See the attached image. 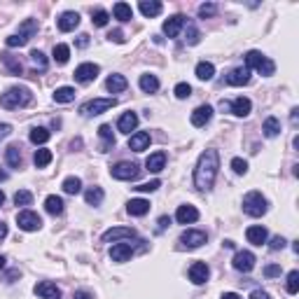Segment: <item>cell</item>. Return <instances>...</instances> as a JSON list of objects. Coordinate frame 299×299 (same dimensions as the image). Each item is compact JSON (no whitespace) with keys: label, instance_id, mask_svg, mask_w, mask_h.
I'll list each match as a JSON object with an SVG mask.
<instances>
[{"label":"cell","instance_id":"obj_1","mask_svg":"<svg viewBox=\"0 0 299 299\" xmlns=\"http://www.w3.org/2000/svg\"><path fill=\"white\" fill-rule=\"evenodd\" d=\"M218 168H220V155L218 150H206L201 152L199 161L194 168V187L199 192H208L215 185L218 178Z\"/></svg>","mask_w":299,"mask_h":299},{"label":"cell","instance_id":"obj_2","mask_svg":"<svg viewBox=\"0 0 299 299\" xmlns=\"http://www.w3.org/2000/svg\"><path fill=\"white\" fill-rule=\"evenodd\" d=\"M31 101H33V94L28 86H10L5 94H0V105L7 110L26 108Z\"/></svg>","mask_w":299,"mask_h":299},{"label":"cell","instance_id":"obj_3","mask_svg":"<svg viewBox=\"0 0 299 299\" xmlns=\"http://www.w3.org/2000/svg\"><path fill=\"white\" fill-rule=\"evenodd\" d=\"M246 68L255 70V73H259V75H264V77L276 73V64H274L266 54L257 52V49H250V52L246 54Z\"/></svg>","mask_w":299,"mask_h":299},{"label":"cell","instance_id":"obj_4","mask_svg":"<svg viewBox=\"0 0 299 299\" xmlns=\"http://www.w3.org/2000/svg\"><path fill=\"white\" fill-rule=\"evenodd\" d=\"M266 208H269V201H266V196L262 192H248L243 196V213L250 215V218H262L266 213Z\"/></svg>","mask_w":299,"mask_h":299},{"label":"cell","instance_id":"obj_5","mask_svg":"<svg viewBox=\"0 0 299 299\" xmlns=\"http://www.w3.org/2000/svg\"><path fill=\"white\" fill-rule=\"evenodd\" d=\"M35 33H38V21H35V19H26V21L19 26L17 33L7 38V47H10V49H14V47H23Z\"/></svg>","mask_w":299,"mask_h":299},{"label":"cell","instance_id":"obj_6","mask_svg":"<svg viewBox=\"0 0 299 299\" xmlns=\"http://www.w3.org/2000/svg\"><path fill=\"white\" fill-rule=\"evenodd\" d=\"M117 101L115 98H94V101H86V103H82L80 112L86 117H94V115H101V112H105V110L115 108Z\"/></svg>","mask_w":299,"mask_h":299},{"label":"cell","instance_id":"obj_7","mask_svg":"<svg viewBox=\"0 0 299 299\" xmlns=\"http://www.w3.org/2000/svg\"><path fill=\"white\" fill-rule=\"evenodd\" d=\"M138 173H140V168L136 161H119V164H115V166L110 168V175L115 180H136Z\"/></svg>","mask_w":299,"mask_h":299},{"label":"cell","instance_id":"obj_8","mask_svg":"<svg viewBox=\"0 0 299 299\" xmlns=\"http://www.w3.org/2000/svg\"><path fill=\"white\" fill-rule=\"evenodd\" d=\"M98 73H101V66L86 61V64H80L75 68V80L80 82V84H89V82H94L98 77Z\"/></svg>","mask_w":299,"mask_h":299},{"label":"cell","instance_id":"obj_9","mask_svg":"<svg viewBox=\"0 0 299 299\" xmlns=\"http://www.w3.org/2000/svg\"><path fill=\"white\" fill-rule=\"evenodd\" d=\"M17 224H19V229H23V231H38L42 227V220L33 211H21L17 215Z\"/></svg>","mask_w":299,"mask_h":299},{"label":"cell","instance_id":"obj_10","mask_svg":"<svg viewBox=\"0 0 299 299\" xmlns=\"http://www.w3.org/2000/svg\"><path fill=\"white\" fill-rule=\"evenodd\" d=\"M206 231H199V229H187L183 236H180V243H183V248H187V250H194V248H201L203 243H206Z\"/></svg>","mask_w":299,"mask_h":299},{"label":"cell","instance_id":"obj_11","mask_svg":"<svg viewBox=\"0 0 299 299\" xmlns=\"http://www.w3.org/2000/svg\"><path fill=\"white\" fill-rule=\"evenodd\" d=\"M103 243H117V241H124V238H136V229H131V227H112V229H108L103 236Z\"/></svg>","mask_w":299,"mask_h":299},{"label":"cell","instance_id":"obj_12","mask_svg":"<svg viewBox=\"0 0 299 299\" xmlns=\"http://www.w3.org/2000/svg\"><path fill=\"white\" fill-rule=\"evenodd\" d=\"M222 108L231 110L236 117H248L250 115V110H253V103H250V98L238 96V98H234L231 103H222Z\"/></svg>","mask_w":299,"mask_h":299},{"label":"cell","instance_id":"obj_13","mask_svg":"<svg viewBox=\"0 0 299 299\" xmlns=\"http://www.w3.org/2000/svg\"><path fill=\"white\" fill-rule=\"evenodd\" d=\"M250 75H253V70H250V68H246V66H238V68H234L229 75H227V84H231V86L250 84Z\"/></svg>","mask_w":299,"mask_h":299},{"label":"cell","instance_id":"obj_14","mask_svg":"<svg viewBox=\"0 0 299 299\" xmlns=\"http://www.w3.org/2000/svg\"><path fill=\"white\" fill-rule=\"evenodd\" d=\"M234 269L243 271V274L253 271L255 269V255L250 253V250H241V253H236L234 255Z\"/></svg>","mask_w":299,"mask_h":299},{"label":"cell","instance_id":"obj_15","mask_svg":"<svg viewBox=\"0 0 299 299\" xmlns=\"http://www.w3.org/2000/svg\"><path fill=\"white\" fill-rule=\"evenodd\" d=\"M33 292L38 294L40 299H61V290L56 288V283L52 281H42L33 288Z\"/></svg>","mask_w":299,"mask_h":299},{"label":"cell","instance_id":"obj_16","mask_svg":"<svg viewBox=\"0 0 299 299\" xmlns=\"http://www.w3.org/2000/svg\"><path fill=\"white\" fill-rule=\"evenodd\" d=\"M56 26L61 33H70V31H75L80 26V14H77V12H64V14L56 19Z\"/></svg>","mask_w":299,"mask_h":299},{"label":"cell","instance_id":"obj_17","mask_svg":"<svg viewBox=\"0 0 299 299\" xmlns=\"http://www.w3.org/2000/svg\"><path fill=\"white\" fill-rule=\"evenodd\" d=\"M208 276H211V269H208L206 262H194V264L190 266V281L194 283V285H203V283L208 281Z\"/></svg>","mask_w":299,"mask_h":299},{"label":"cell","instance_id":"obj_18","mask_svg":"<svg viewBox=\"0 0 299 299\" xmlns=\"http://www.w3.org/2000/svg\"><path fill=\"white\" fill-rule=\"evenodd\" d=\"M192 124H194L196 129H201V127H206L208 122L213 119V108H211V105H199V108L194 110V112H192Z\"/></svg>","mask_w":299,"mask_h":299},{"label":"cell","instance_id":"obj_19","mask_svg":"<svg viewBox=\"0 0 299 299\" xmlns=\"http://www.w3.org/2000/svg\"><path fill=\"white\" fill-rule=\"evenodd\" d=\"M175 220H178L180 224H194L196 220H199V211H196V206H190V203L178 206V211H175Z\"/></svg>","mask_w":299,"mask_h":299},{"label":"cell","instance_id":"obj_20","mask_svg":"<svg viewBox=\"0 0 299 299\" xmlns=\"http://www.w3.org/2000/svg\"><path fill=\"white\" fill-rule=\"evenodd\" d=\"M246 238H248V243H253V246H262V243H266V238H269V231H266L262 224H253V227H248Z\"/></svg>","mask_w":299,"mask_h":299},{"label":"cell","instance_id":"obj_21","mask_svg":"<svg viewBox=\"0 0 299 299\" xmlns=\"http://www.w3.org/2000/svg\"><path fill=\"white\" fill-rule=\"evenodd\" d=\"M133 255V248L129 246V243H115V246L110 248V257H112V262H129Z\"/></svg>","mask_w":299,"mask_h":299},{"label":"cell","instance_id":"obj_22","mask_svg":"<svg viewBox=\"0 0 299 299\" xmlns=\"http://www.w3.org/2000/svg\"><path fill=\"white\" fill-rule=\"evenodd\" d=\"M138 122H140L138 115L129 110V112H124V115L119 117V122H117V129H119L122 133H131V131H136V129H138Z\"/></svg>","mask_w":299,"mask_h":299},{"label":"cell","instance_id":"obj_23","mask_svg":"<svg viewBox=\"0 0 299 299\" xmlns=\"http://www.w3.org/2000/svg\"><path fill=\"white\" fill-rule=\"evenodd\" d=\"M150 147V133L147 131H136L131 133V138H129V150L133 152H143V150Z\"/></svg>","mask_w":299,"mask_h":299},{"label":"cell","instance_id":"obj_24","mask_svg":"<svg viewBox=\"0 0 299 299\" xmlns=\"http://www.w3.org/2000/svg\"><path fill=\"white\" fill-rule=\"evenodd\" d=\"M183 26H185V17L183 14H175V17H171V19L164 21V33H166L168 38H178V33L183 31Z\"/></svg>","mask_w":299,"mask_h":299},{"label":"cell","instance_id":"obj_25","mask_svg":"<svg viewBox=\"0 0 299 299\" xmlns=\"http://www.w3.org/2000/svg\"><path fill=\"white\" fill-rule=\"evenodd\" d=\"M127 211H129V215H133V218H143V215H147V211H150V201L147 199H131V201L127 203Z\"/></svg>","mask_w":299,"mask_h":299},{"label":"cell","instance_id":"obj_26","mask_svg":"<svg viewBox=\"0 0 299 299\" xmlns=\"http://www.w3.org/2000/svg\"><path fill=\"white\" fill-rule=\"evenodd\" d=\"M105 86H108L110 94H122L129 86V82H127V77H124V75H110L108 82H105Z\"/></svg>","mask_w":299,"mask_h":299},{"label":"cell","instance_id":"obj_27","mask_svg":"<svg viewBox=\"0 0 299 299\" xmlns=\"http://www.w3.org/2000/svg\"><path fill=\"white\" fill-rule=\"evenodd\" d=\"M145 166H147L152 173L164 171V168H166V155H164V152H155V155H150L147 161H145Z\"/></svg>","mask_w":299,"mask_h":299},{"label":"cell","instance_id":"obj_28","mask_svg":"<svg viewBox=\"0 0 299 299\" xmlns=\"http://www.w3.org/2000/svg\"><path fill=\"white\" fill-rule=\"evenodd\" d=\"M138 86L143 89L145 94H155V92H159V80H157V75L145 73V75H140Z\"/></svg>","mask_w":299,"mask_h":299},{"label":"cell","instance_id":"obj_29","mask_svg":"<svg viewBox=\"0 0 299 299\" xmlns=\"http://www.w3.org/2000/svg\"><path fill=\"white\" fill-rule=\"evenodd\" d=\"M3 66H5L12 75H21L23 73V64L19 61V56H14V54H10V52L3 54Z\"/></svg>","mask_w":299,"mask_h":299},{"label":"cell","instance_id":"obj_30","mask_svg":"<svg viewBox=\"0 0 299 299\" xmlns=\"http://www.w3.org/2000/svg\"><path fill=\"white\" fill-rule=\"evenodd\" d=\"M45 211L49 215H61V213H64V199H61V196H56V194H49L45 199Z\"/></svg>","mask_w":299,"mask_h":299},{"label":"cell","instance_id":"obj_31","mask_svg":"<svg viewBox=\"0 0 299 299\" xmlns=\"http://www.w3.org/2000/svg\"><path fill=\"white\" fill-rule=\"evenodd\" d=\"M196 77L199 80H203V82H208V80H213V75H215V66L211 64V61H199L196 64Z\"/></svg>","mask_w":299,"mask_h":299},{"label":"cell","instance_id":"obj_32","mask_svg":"<svg viewBox=\"0 0 299 299\" xmlns=\"http://www.w3.org/2000/svg\"><path fill=\"white\" fill-rule=\"evenodd\" d=\"M138 10L143 12L145 17H159L161 14V10H164V5H161V3H157V0H143V3H140L138 5Z\"/></svg>","mask_w":299,"mask_h":299},{"label":"cell","instance_id":"obj_33","mask_svg":"<svg viewBox=\"0 0 299 299\" xmlns=\"http://www.w3.org/2000/svg\"><path fill=\"white\" fill-rule=\"evenodd\" d=\"M105 199V192L101 190V187H89V190L84 192V201L89 203V206H101Z\"/></svg>","mask_w":299,"mask_h":299},{"label":"cell","instance_id":"obj_34","mask_svg":"<svg viewBox=\"0 0 299 299\" xmlns=\"http://www.w3.org/2000/svg\"><path fill=\"white\" fill-rule=\"evenodd\" d=\"M262 131H264L266 138H276L278 133H281V122L276 117H266L264 124H262Z\"/></svg>","mask_w":299,"mask_h":299},{"label":"cell","instance_id":"obj_35","mask_svg":"<svg viewBox=\"0 0 299 299\" xmlns=\"http://www.w3.org/2000/svg\"><path fill=\"white\" fill-rule=\"evenodd\" d=\"M112 14H115V19H119V21H131L133 19V10L129 3H117V5L112 7Z\"/></svg>","mask_w":299,"mask_h":299},{"label":"cell","instance_id":"obj_36","mask_svg":"<svg viewBox=\"0 0 299 299\" xmlns=\"http://www.w3.org/2000/svg\"><path fill=\"white\" fill-rule=\"evenodd\" d=\"M5 159L12 168L21 166V150H19V145H10V147L5 150Z\"/></svg>","mask_w":299,"mask_h":299},{"label":"cell","instance_id":"obj_37","mask_svg":"<svg viewBox=\"0 0 299 299\" xmlns=\"http://www.w3.org/2000/svg\"><path fill=\"white\" fill-rule=\"evenodd\" d=\"M33 164L38 168H45L52 164V150H35V155H33Z\"/></svg>","mask_w":299,"mask_h":299},{"label":"cell","instance_id":"obj_38","mask_svg":"<svg viewBox=\"0 0 299 299\" xmlns=\"http://www.w3.org/2000/svg\"><path fill=\"white\" fill-rule=\"evenodd\" d=\"M61 187H64L66 194H80V192H82V180L77 178V175H68Z\"/></svg>","mask_w":299,"mask_h":299},{"label":"cell","instance_id":"obj_39","mask_svg":"<svg viewBox=\"0 0 299 299\" xmlns=\"http://www.w3.org/2000/svg\"><path fill=\"white\" fill-rule=\"evenodd\" d=\"M54 101L56 103H70V101H75V89L73 86H58L56 92H54Z\"/></svg>","mask_w":299,"mask_h":299},{"label":"cell","instance_id":"obj_40","mask_svg":"<svg viewBox=\"0 0 299 299\" xmlns=\"http://www.w3.org/2000/svg\"><path fill=\"white\" fill-rule=\"evenodd\" d=\"M49 136H52V133L47 131L45 127H35L33 131H31V143H35V145H45L47 140H49Z\"/></svg>","mask_w":299,"mask_h":299},{"label":"cell","instance_id":"obj_41","mask_svg":"<svg viewBox=\"0 0 299 299\" xmlns=\"http://www.w3.org/2000/svg\"><path fill=\"white\" fill-rule=\"evenodd\" d=\"M68 58H70V47L68 45H56L54 47V61H56L58 66L68 64Z\"/></svg>","mask_w":299,"mask_h":299},{"label":"cell","instance_id":"obj_42","mask_svg":"<svg viewBox=\"0 0 299 299\" xmlns=\"http://www.w3.org/2000/svg\"><path fill=\"white\" fill-rule=\"evenodd\" d=\"M31 61H33V64H35V68L40 70V73H45V70H47V66H49L47 56L40 52V49H33V52H31Z\"/></svg>","mask_w":299,"mask_h":299},{"label":"cell","instance_id":"obj_43","mask_svg":"<svg viewBox=\"0 0 299 299\" xmlns=\"http://www.w3.org/2000/svg\"><path fill=\"white\" fill-rule=\"evenodd\" d=\"M92 21H94V26H98V28H103V26H108V21H110V14L105 10H96L92 14Z\"/></svg>","mask_w":299,"mask_h":299},{"label":"cell","instance_id":"obj_44","mask_svg":"<svg viewBox=\"0 0 299 299\" xmlns=\"http://www.w3.org/2000/svg\"><path fill=\"white\" fill-rule=\"evenodd\" d=\"M14 203H17V206H31V203H33V194H31L28 190H19L17 194H14Z\"/></svg>","mask_w":299,"mask_h":299},{"label":"cell","instance_id":"obj_45","mask_svg":"<svg viewBox=\"0 0 299 299\" xmlns=\"http://www.w3.org/2000/svg\"><path fill=\"white\" fill-rule=\"evenodd\" d=\"M288 292L290 294L299 292V271H290L288 274Z\"/></svg>","mask_w":299,"mask_h":299},{"label":"cell","instance_id":"obj_46","mask_svg":"<svg viewBox=\"0 0 299 299\" xmlns=\"http://www.w3.org/2000/svg\"><path fill=\"white\" fill-rule=\"evenodd\" d=\"M98 136L105 140V147H110V145H115V136H112V129L108 127V124H103V127L98 129Z\"/></svg>","mask_w":299,"mask_h":299},{"label":"cell","instance_id":"obj_47","mask_svg":"<svg viewBox=\"0 0 299 299\" xmlns=\"http://www.w3.org/2000/svg\"><path fill=\"white\" fill-rule=\"evenodd\" d=\"M173 94L183 101V98H190L192 96V86L187 84V82H180V84H175V89H173Z\"/></svg>","mask_w":299,"mask_h":299},{"label":"cell","instance_id":"obj_48","mask_svg":"<svg viewBox=\"0 0 299 299\" xmlns=\"http://www.w3.org/2000/svg\"><path fill=\"white\" fill-rule=\"evenodd\" d=\"M231 168H234L236 175H246L248 173V161L241 159V157H236V159H231Z\"/></svg>","mask_w":299,"mask_h":299},{"label":"cell","instance_id":"obj_49","mask_svg":"<svg viewBox=\"0 0 299 299\" xmlns=\"http://www.w3.org/2000/svg\"><path fill=\"white\" fill-rule=\"evenodd\" d=\"M161 187V183L159 180H150V183H143V185H138V187H133L136 192H157Z\"/></svg>","mask_w":299,"mask_h":299},{"label":"cell","instance_id":"obj_50","mask_svg":"<svg viewBox=\"0 0 299 299\" xmlns=\"http://www.w3.org/2000/svg\"><path fill=\"white\" fill-rule=\"evenodd\" d=\"M215 12H218V5H213V3H208V5H201V7H199V14H201L203 19H206V17H213Z\"/></svg>","mask_w":299,"mask_h":299},{"label":"cell","instance_id":"obj_51","mask_svg":"<svg viewBox=\"0 0 299 299\" xmlns=\"http://www.w3.org/2000/svg\"><path fill=\"white\" fill-rule=\"evenodd\" d=\"M187 42H190V45H196V42H199V31H196L192 23H187Z\"/></svg>","mask_w":299,"mask_h":299},{"label":"cell","instance_id":"obj_52","mask_svg":"<svg viewBox=\"0 0 299 299\" xmlns=\"http://www.w3.org/2000/svg\"><path fill=\"white\" fill-rule=\"evenodd\" d=\"M285 238H283V236H274V238H271V250H281V248H285Z\"/></svg>","mask_w":299,"mask_h":299},{"label":"cell","instance_id":"obj_53","mask_svg":"<svg viewBox=\"0 0 299 299\" xmlns=\"http://www.w3.org/2000/svg\"><path fill=\"white\" fill-rule=\"evenodd\" d=\"M108 40H110V42H117V45H122V42H124V33H122V31H112V33L108 35Z\"/></svg>","mask_w":299,"mask_h":299},{"label":"cell","instance_id":"obj_54","mask_svg":"<svg viewBox=\"0 0 299 299\" xmlns=\"http://www.w3.org/2000/svg\"><path fill=\"white\" fill-rule=\"evenodd\" d=\"M264 274H266L269 278L281 276V266H278V264H271V266H266V269H264Z\"/></svg>","mask_w":299,"mask_h":299},{"label":"cell","instance_id":"obj_55","mask_svg":"<svg viewBox=\"0 0 299 299\" xmlns=\"http://www.w3.org/2000/svg\"><path fill=\"white\" fill-rule=\"evenodd\" d=\"M250 299H271L269 292H264V290H255L253 294H250Z\"/></svg>","mask_w":299,"mask_h":299},{"label":"cell","instance_id":"obj_56","mask_svg":"<svg viewBox=\"0 0 299 299\" xmlns=\"http://www.w3.org/2000/svg\"><path fill=\"white\" fill-rule=\"evenodd\" d=\"M10 133H12V127H10V124H0V138H7Z\"/></svg>","mask_w":299,"mask_h":299},{"label":"cell","instance_id":"obj_57","mask_svg":"<svg viewBox=\"0 0 299 299\" xmlns=\"http://www.w3.org/2000/svg\"><path fill=\"white\" fill-rule=\"evenodd\" d=\"M75 299H92V294L86 292V290H77V292H75Z\"/></svg>","mask_w":299,"mask_h":299},{"label":"cell","instance_id":"obj_58","mask_svg":"<svg viewBox=\"0 0 299 299\" xmlns=\"http://www.w3.org/2000/svg\"><path fill=\"white\" fill-rule=\"evenodd\" d=\"M77 45H80V47H86V45H89V35L82 33L80 38H77Z\"/></svg>","mask_w":299,"mask_h":299},{"label":"cell","instance_id":"obj_59","mask_svg":"<svg viewBox=\"0 0 299 299\" xmlns=\"http://www.w3.org/2000/svg\"><path fill=\"white\" fill-rule=\"evenodd\" d=\"M7 231H10V229H7V224H5V222H0V241H3V238L7 236Z\"/></svg>","mask_w":299,"mask_h":299},{"label":"cell","instance_id":"obj_60","mask_svg":"<svg viewBox=\"0 0 299 299\" xmlns=\"http://www.w3.org/2000/svg\"><path fill=\"white\" fill-rule=\"evenodd\" d=\"M220 299H241V297H238V294H236V292H224Z\"/></svg>","mask_w":299,"mask_h":299},{"label":"cell","instance_id":"obj_61","mask_svg":"<svg viewBox=\"0 0 299 299\" xmlns=\"http://www.w3.org/2000/svg\"><path fill=\"white\" fill-rule=\"evenodd\" d=\"M3 203H5V192L0 190V206H3Z\"/></svg>","mask_w":299,"mask_h":299},{"label":"cell","instance_id":"obj_62","mask_svg":"<svg viewBox=\"0 0 299 299\" xmlns=\"http://www.w3.org/2000/svg\"><path fill=\"white\" fill-rule=\"evenodd\" d=\"M0 180H7V173L5 171H0Z\"/></svg>","mask_w":299,"mask_h":299},{"label":"cell","instance_id":"obj_63","mask_svg":"<svg viewBox=\"0 0 299 299\" xmlns=\"http://www.w3.org/2000/svg\"><path fill=\"white\" fill-rule=\"evenodd\" d=\"M3 266H5V257H3V255H0V269H3Z\"/></svg>","mask_w":299,"mask_h":299}]
</instances>
